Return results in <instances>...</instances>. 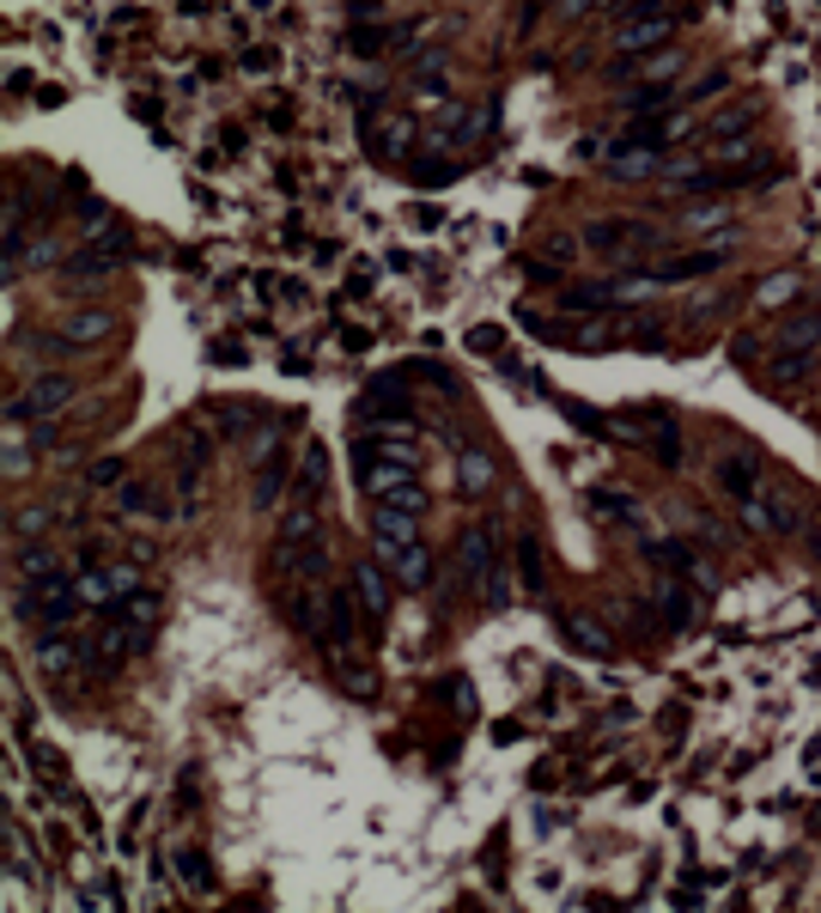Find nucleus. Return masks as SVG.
<instances>
[{"instance_id":"obj_5","label":"nucleus","mask_w":821,"mask_h":913,"mask_svg":"<svg viewBox=\"0 0 821 913\" xmlns=\"http://www.w3.org/2000/svg\"><path fill=\"white\" fill-rule=\"evenodd\" d=\"M585 238H590V250H603V256H620V250H633L639 238L651 244V232L639 226V219H596Z\"/></svg>"},{"instance_id":"obj_7","label":"nucleus","mask_w":821,"mask_h":913,"mask_svg":"<svg viewBox=\"0 0 821 913\" xmlns=\"http://www.w3.org/2000/svg\"><path fill=\"white\" fill-rule=\"evenodd\" d=\"M128 591H134V573H128V567H116V573H86V579H79V597H86V604H104V609H116Z\"/></svg>"},{"instance_id":"obj_10","label":"nucleus","mask_w":821,"mask_h":913,"mask_svg":"<svg viewBox=\"0 0 821 913\" xmlns=\"http://www.w3.org/2000/svg\"><path fill=\"white\" fill-rule=\"evenodd\" d=\"M730 263V250L713 244V250H694V256H676V263L657 268V280H694V275H713V268Z\"/></svg>"},{"instance_id":"obj_16","label":"nucleus","mask_w":821,"mask_h":913,"mask_svg":"<svg viewBox=\"0 0 821 913\" xmlns=\"http://www.w3.org/2000/svg\"><path fill=\"white\" fill-rule=\"evenodd\" d=\"M736 518H743V530H755V536L779 530V506H767L760 494H743V499H736Z\"/></svg>"},{"instance_id":"obj_15","label":"nucleus","mask_w":821,"mask_h":913,"mask_svg":"<svg viewBox=\"0 0 821 913\" xmlns=\"http://www.w3.org/2000/svg\"><path fill=\"white\" fill-rule=\"evenodd\" d=\"M457 475H463V494H487V487H493L487 451H463V457H457Z\"/></svg>"},{"instance_id":"obj_28","label":"nucleus","mask_w":821,"mask_h":913,"mask_svg":"<svg viewBox=\"0 0 821 913\" xmlns=\"http://www.w3.org/2000/svg\"><path fill=\"white\" fill-rule=\"evenodd\" d=\"M177 865H183L189 889H202V883H207V859H202V852H177Z\"/></svg>"},{"instance_id":"obj_4","label":"nucleus","mask_w":821,"mask_h":913,"mask_svg":"<svg viewBox=\"0 0 821 913\" xmlns=\"http://www.w3.org/2000/svg\"><path fill=\"white\" fill-rule=\"evenodd\" d=\"M603 165L615 177H651V170H664V147H633V140H615L603 153Z\"/></svg>"},{"instance_id":"obj_32","label":"nucleus","mask_w":821,"mask_h":913,"mask_svg":"<svg viewBox=\"0 0 821 913\" xmlns=\"http://www.w3.org/2000/svg\"><path fill=\"white\" fill-rule=\"evenodd\" d=\"M214 359H219V366H238V359H244V347H238V341H219Z\"/></svg>"},{"instance_id":"obj_17","label":"nucleus","mask_w":821,"mask_h":913,"mask_svg":"<svg viewBox=\"0 0 821 913\" xmlns=\"http://www.w3.org/2000/svg\"><path fill=\"white\" fill-rule=\"evenodd\" d=\"M123 621H134V627H146V621H158V591H128L123 604Z\"/></svg>"},{"instance_id":"obj_1","label":"nucleus","mask_w":821,"mask_h":913,"mask_svg":"<svg viewBox=\"0 0 821 913\" xmlns=\"http://www.w3.org/2000/svg\"><path fill=\"white\" fill-rule=\"evenodd\" d=\"M457 573H463L469 585H480L493 604L505 597V591H499V573H493V536H487V530H463V542H457Z\"/></svg>"},{"instance_id":"obj_22","label":"nucleus","mask_w":821,"mask_h":913,"mask_svg":"<svg viewBox=\"0 0 821 913\" xmlns=\"http://www.w3.org/2000/svg\"><path fill=\"white\" fill-rule=\"evenodd\" d=\"M651 560H657V567H694V548H682V542H651Z\"/></svg>"},{"instance_id":"obj_8","label":"nucleus","mask_w":821,"mask_h":913,"mask_svg":"<svg viewBox=\"0 0 821 913\" xmlns=\"http://www.w3.org/2000/svg\"><path fill=\"white\" fill-rule=\"evenodd\" d=\"M755 481H760V451H743V457H724V464H718V487H724L730 499L760 494Z\"/></svg>"},{"instance_id":"obj_6","label":"nucleus","mask_w":821,"mask_h":913,"mask_svg":"<svg viewBox=\"0 0 821 913\" xmlns=\"http://www.w3.org/2000/svg\"><path fill=\"white\" fill-rule=\"evenodd\" d=\"M104 335H110V310H74V317L55 324V341H67V347H98Z\"/></svg>"},{"instance_id":"obj_30","label":"nucleus","mask_w":821,"mask_h":913,"mask_svg":"<svg viewBox=\"0 0 821 913\" xmlns=\"http://www.w3.org/2000/svg\"><path fill=\"white\" fill-rule=\"evenodd\" d=\"M384 25H359V31H354V49H359V55H377V43H384Z\"/></svg>"},{"instance_id":"obj_9","label":"nucleus","mask_w":821,"mask_h":913,"mask_svg":"<svg viewBox=\"0 0 821 913\" xmlns=\"http://www.w3.org/2000/svg\"><path fill=\"white\" fill-rule=\"evenodd\" d=\"M384 567H389L396 579H402L408 591H420L426 579H433V555H426L420 542H408V548H389V555H384Z\"/></svg>"},{"instance_id":"obj_3","label":"nucleus","mask_w":821,"mask_h":913,"mask_svg":"<svg viewBox=\"0 0 821 913\" xmlns=\"http://www.w3.org/2000/svg\"><path fill=\"white\" fill-rule=\"evenodd\" d=\"M67 403H74V378H37V384L13 403V415H7V420H25V415H55V408H67Z\"/></svg>"},{"instance_id":"obj_18","label":"nucleus","mask_w":821,"mask_h":913,"mask_svg":"<svg viewBox=\"0 0 821 913\" xmlns=\"http://www.w3.org/2000/svg\"><path fill=\"white\" fill-rule=\"evenodd\" d=\"M566 639H573L578 651H596V658L608 651V634L596 627V621H566Z\"/></svg>"},{"instance_id":"obj_31","label":"nucleus","mask_w":821,"mask_h":913,"mask_svg":"<svg viewBox=\"0 0 821 913\" xmlns=\"http://www.w3.org/2000/svg\"><path fill=\"white\" fill-rule=\"evenodd\" d=\"M573 256H578V244H573V238H554V244H548V263H554V268H566Z\"/></svg>"},{"instance_id":"obj_33","label":"nucleus","mask_w":821,"mask_h":913,"mask_svg":"<svg viewBox=\"0 0 821 913\" xmlns=\"http://www.w3.org/2000/svg\"><path fill=\"white\" fill-rule=\"evenodd\" d=\"M809 548H816V555H821V524H816V530H809Z\"/></svg>"},{"instance_id":"obj_19","label":"nucleus","mask_w":821,"mask_h":913,"mask_svg":"<svg viewBox=\"0 0 821 913\" xmlns=\"http://www.w3.org/2000/svg\"><path fill=\"white\" fill-rule=\"evenodd\" d=\"M657 604H664L669 627H682V621L694 616V604H688V591H682V585H657Z\"/></svg>"},{"instance_id":"obj_12","label":"nucleus","mask_w":821,"mask_h":913,"mask_svg":"<svg viewBox=\"0 0 821 913\" xmlns=\"http://www.w3.org/2000/svg\"><path fill=\"white\" fill-rule=\"evenodd\" d=\"M821 341V310H804V317H791L785 335H779V354H809Z\"/></svg>"},{"instance_id":"obj_25","label":"nucleus","mask_w":821,"mask_h":913,"mask_svg":"<svg viewBox=\"0 0 821 913\" xmlns=\"http://www.w3.org/2000/svg\"><path fill=\"white\" fill-rule=\"evenodd\" d=\"M730 207H706V214H688V232H724Z\"/></svg>"},{"instance_id":"obj_24","label":"nucleus","mask_w":821,"mask_h":913,"mask_svg":"<svg viewBox=\"0 0 821 913\" xmlns=\"http://www.w3.org/2000/svg\"><path fill=\"white\" fill-rule=\"evenodd\" d=\"M13 475H31V451H25V439H7V481H13Z\"/></svg>"},{"instance_id":"obj_2","label":"nucleus","mask_w":821,"mask_h":913,"mask_svg":"<svg viewBox=\"0 0 821 913\" xmlns=\"http://www.w3.org/2000/svg\"><path fill=\"white\" fill-rule=\"evenodd\" d=\"M669 31H676V13H664V7H639L633 18H620L615 49H627V55H645V49L669 43Z\"/></svg>"},{"instance_id":"obj_11","label":"nucleus","mask_w":821,"mask_h":913,"mask_svg":"<svg viewBox=\"0 0 821 913\" xmlns=\"http://www.w3.org/2000/svg\"><path fill=\"white\" fill-rule=\"evenodd\" d=\"M354 591H359V604H365V616H384L389 609V579H384V567H372V560L354 567Z\"/></svg>"},{"instance_id":"obj_27","label":"nucleus","mask_w":821,"mask_h":913,"mask_svg":"<svg viewBox=\"0 0 821 913\" xmlns=\"http://www.w3.org/2000/svg\"><path fill=\"white\" fill-rule=\"evenodd\" d=\"M590 511H596V518H633V506L620 494H590Z\"/></svg>"},{"instance_id":"obj_13","label":"nucleus","mask_w":821,"mask_h":913,"mask_svg":"<svg viewBox=\"0 0 821 913\" xmlns=\"http://www.w3.org/2000/svg\"><path fill=\"white\" fill-rule=\"evenodd\" d=\"M280 481H286V457H280V445H268L262 451V469H256V506H274Z\"/></svg>"},{"instance_id":"obj_23","label":"nucleus","mask_w":821,"mask_h":913,"mask_svg":"<svg viewBox=\"0 0 821 913\" xmlns=\"http://www.w3.org/2000/svg\"><path fill=\"white\" fill-rule=\"evenodd\" d=\"M517 567H524V585H536V579H542V548H536V536L517 542Z\"/></svg>"},{"instance_id":"obj_21","label":"nucleus","mask_w":821,"mask_h":913,"mask_svg":"<svg viewBox=\"0 0 821 913\" xmlns=\"http://www.w3.org/2000/svg\"><path fill=\"white\" fill-rule=\"evenodd\" d=\"M760 305H767V310H779V305H791V299H797V280H791V275H773V280H767V287H760Z\"/></svg>"},{"instance_id":"obj_29","label":"nucleus","mask_w":821,"mask_h":913,"mask_svg":"<svg viewBox=\"0 0 821 913\" xmlns=\"http://www.w3.org/2000/svg\"><path fill=\"white\" fill-rule=\"evenodd\" d=\"M74 664V646L67 639H43V670H67Z\"/></svg>"},{"instance_id":"obj_14","label":"nucleus","mask_w":821,"mask_h":913,"mask_svg":"<svg viewBox=\"0 0 821 913\" xmlns=\"http://www.w3.org/2000/svg\"><path fill=\"white\" fill-rule=\"evenodd\" d=\"M359 457H377V464H402V469L420 464V451L408 445V439H365V445H359Z\"/></svg>"},{"instance_id":"obj_26","label":"nucleus","mask_w":821,"mask_h":913,"mask_svg":"<svg viewBox=\"0 0 821 913\" xmlns=\"http://www.w3.org/2000/svg\"><path fill=\"white\" fill-rule=\"evenodd\" d=\"M469 347H475L480 359H499V354H505V335H499V329H475V335H469Z\"/></svg>"},{"instance_id":"obj_20","label":"nucleus","mask_w":821,"mask_h":913,"mask_svg":"<svg viewBox=\"0 0 821 913\" xmlns=\"http://www.w3.org/2000/svg\"><path fill=\"white\" fill-rule=\"evenodd\" d=\"M123 511H153V518H165V499L146 494V481H128V487H123Z\"/></svg>"}]
</instances>
